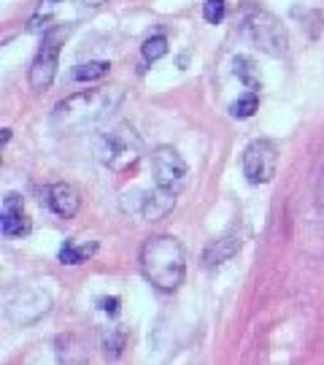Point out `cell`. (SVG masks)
<instances>
[{
  "instance_id": "cell-12",
  "label": "cell",
  "mask_w": 324,
  "mask_h": 365,
  "mask_svg": "<svg viewBox=\"0 0 324 365\" xmlns=\"http://www.w3.org/2000/svg\"><path fill=\"white\" fill-rule=\"evenodd\" d=\"M238 252H241V238L235 233H230V235H224V238H219V241H214V244L206 249L203 262H206L208 268H214V265H221V262L233 260Z\"/></svg>"
},
{
  "instance_id": "cell-14",
  "label": "cell",
  "mask_w": 324,
  "mask_h": 365,
  "mask_svg": "<svg viewBox=\"0 0 324 365\" xmlns=\"http://www.w3.org/2000/svg\"><path fill=\"white\" fill-rule=\"evenodd\" d=\"M233 66H235V76L241 78L244 84H246L249 90H262V76H259V68L254 66V60L251 57H235L233 60Z\"/></svg>"
},
{
  "instance_id": "cell-2",
  "label": "cell",
  "mask_w": 324,
  "mask_h": 365,
  "mask_svg": "<svg viewBox=\"0 0 324 365\" xmlns=\"http://www.w3.org/2000/svg\"><path fill=\"white\" fill-rule=\"evenodd\" d=\"M141 271L146 282H152L162 292H173L184 284L187 276V257L184 247L173 235H152L143 241Z\"/></svg>"
},
{
  "instance_id": "cell-17",
  "label": "cell",
  "mask_w": 324,
  "mask_h": 365,
  "mask_svg": "<svg viewBox=\"0 0 324 365\" xmlns=\"http://www.w3.org/2000/svg\"><path fill=\"white\" fill-rule=\"evenodd\" d=\"M257 106H259V98H257V92L251 90L249 95L238 98V101L230 106V114H233L235 119H249L254 111H257Z\"/></svg>"
},
{
  "instance_id": "cell-6",
  "label": "cell",
  "mask_w": 324,
  "mask_h": 365,
  "mask_svg": "<svg viewBox=\"0 0 324 365\" xmlns=\"http://www.w3.org/2000/svg\"><path fill=\"white\" fill-rule=\"evenodd\" d=\"M152 170H155V184L170 195H179L187 187V163L173 146H157L152 152Z\"/></svg>"
},
{
  "instance_id": "cell-22",
  "label": "cell",
  "mask_w": 324,
  "mask_h": 365,
  "mask_svg": "<svg viewBox=\"0 0 324 365\" xmlns=\"http://www.w3.org/2000/svg\"><path fill=\"white\" fill-rule=\"evenodd\" d=\"M316 203L324 209V168H322V173H319V182H316Z\"/></svg>"
},
{
  "instance_id": "cell-10",
  "label": "cell",
  "mask_w": 324,
  "mask_h": 365,
  "mask_svg": "<svg viewBox=\"0 0 324 365\" xmlns=\"http://www.w3.org/2000/svg\"><path fill=\"white\" fill-rule=\"evenodd\" d=\"M0 227H3V235L6 238H22V235L30 233V217L25 211V200L16 192H9L6 200H3V214H0Z\"/></svg>"
},
{
  "instance_id": "cell-21",
  "label": "cell",
  "mask_w": 324,
  "mask_h": 365,
  "mask_svg": "<svg viewBox=\"0 0 324 365\" xmlns=\"http://www.w3.org/2000/svg\"><path fill=\"white\" fill-rule=\"evenodd\" d=\"M98 303H100V309H103L105 314H117L119 312V298H100Z\"/></svg>"
},
{
  "instance_id": "cell-16",
  "label": "cell",
  "mask_w": 324,
  "mask_h": 365,
  "mask_svg": "<svg viewBox=\"0 0 324 365\" xmlns=\"http://www.w3.org/2000/svg\"><path fill=\"white\" fill-rule=\"evenodd\" d=\"M141 52L146 63H157L160 57L168 54V38H165V36H152V38H146L141 46Z\"/></svg>"
},
{
  "instance_id": "cell-5",
  "label": "cell",
  "mask_w": 324,
  "mask_h": 365,
  "mask_svg": "<svg viewBox=\"0 0 324 365\" xmlns=\"http://www.w3.org/2000/svg\"><path fill=\"white\" fill-rule=\"evenodd\" d=\"M244 33L249 36V41L259 46V52L271 54V57H284L289 38H286L284 25L268 11H251L244 19Z\"/></svg>"
},
{
  "instance_id": "cell-8",
  "label": "cell",
  "mask_w": 324,
  "mask_h": 365,
  "mask_svg": "<svg viewBox=\"0 0 324 365\" xmlns=\"http://www.w3.org/2000/svg\"><path fill=\"white\" fill-rule=\"evenodd\" d=\"M173 203H176V195H170L160 187L155 192H125L122 195L125 211H132L135 217H141L146 222H157L162 217H168L173 211Z\"/></svg>"
},
{
  "instance_id": "cell-7",
  "label": "cell",
  "mask_w": 324,
  "mask_h": 365,
  "mask_svg": "<svg viewBox=\"0 0 324 365\" xmlns=\"http://www.w3.org/2000/svg\"><path fill=\"white\" fill-rule=\"evenodd\" d=\"M278 170V146L268 138H257L244 152V176L249 184H268L273 182Z\"/></svg>"
},
{
  "instance_id": "cell-19",
  "label": "cell",
  "mask_w": 324,
  "mask_h": 365,
  "mask_svg": "<svg viewBox=\"0 0 324 365\" xmlns=\"http://www.w3.org/2000/svg\"><path fill=\"white\" fill-rule=\"evenodd\" d=\"M122 346H125V330H114V333L105 339V354L119 357V354H122Z\"/></svg>"
},
{
  "instance_id": "cell-4",
  "label": "cell",
  "mask_w": 324,
  "mask_h": 365,
  "mask_svg": "<svg viewBox=\"0 0 324 365\" xmlns=\"http://www.w3.org/2000/svg\"><path fill=\"white\" fill-rule=\"evenodd\" d=\"M68 33H70V25L52 27V30L43 33L41 49L36 54V60H33V66H30V90L33 92H46L52 87L57 63H60V46L68 38Z\"/></svg>"
},
{
  "instance_id": "cell-23",
  "label": "cell",
  "mask_w": 324,
  "mask_h": 365,
  "mask_svg": "<svg viewBox=\"0 0 324 365\" xmlns=\"http://www.w3.org/2000/svg\"><path fill=\"white\" fill-rule=\"evenodd\" d=\"M81 6H90V9H98V6H103L105 0H78Z\"/></svg>"
},
{
  "instance_id": "cell-18",
  "label": "cell",
  "mask_w": 324,
  "mask_h": 365,
  "mask_svg": "<svg viewBox=\"0 0 324 365\" xmlns=\"http://www.w3.org/2000/svg\"><path fill=\"white\" fill-rule=\"evenodd\" d=\"M224 14H227V0H206L203 3V16L211 25H219L224 19Z\"/></svg>"
},
{
  "instance_id": "cell-20",
  "label": "cell",
  "mask_w": 324,
  "mask_h": 365,
  "mask_svg": "<svg viewBox=\"0 0 324 365\" xmlns=\"http://www.w3.org/2000/svg\"><path fill=\"white\" fill-rule=\"evenodd\" d=\"M60 3H63V0H41V6L36 14H41V16H54V9H57Z\"/></svg>"
},
{
  "instance_id": "cell-15",
  "label": "cell",
  "mask_w": 324,
  "mask_h": 365,
  "mask_svg": "<svg viewBox=\"0 0 324 365\" xmlns=\"http://www.w3.org/2000/svg\"><path fill=\"white\" fill-rule=\"evenodd\" d=\"M108 71H111V63H108V60H90V63H84V66L73 68L70 76L76 78V81H95V78H103Z\"/></svg>"
},
{
  "instance_id": "cell-11",
  "label": "cell",
  "mask_w": 324,
  "mask_h": 365,
  "mask_svg": "<svg viewBox=\"0 0 324 365\" xmlns=\"http://www.w3.org/2000/svg\"><path fill=\"white\" fill-rule=\"evenodd\" d=\"M46 200H49V209H52L57 217H63V220L76 217L78 209H81V195H78V190L73 184H65V182L52 184Z\"/></svg>"
},
{
  "instance_id": "cell-9",
  "label": "cell",
  "mask_w": 324,
  "mask_h": 365,
  "mask_svg": "<svg viewBox=\"0 0 324 365\" xmlns=\"http://www.w3.org/2000/svg\"><path fill=\"white\" fill-rule=\"evenodd\" d=\"M49 295L46 292H41L36 287H25V289H14L11 295L6 298V312L11 317L14 322H19V325H30V322H36L38 317L49 312Z\"/></svg>"
},
{
  "instance_id": "cell-3",
  "label": "cell",
  "mask_w": 324,
  "mask_h": 365,
  "mask_svg": "<svg viewBox=\"0 0 324 365\" xmlns=\"http://www.w3.org/2000/svg\"><path fill=\"white\" fill-rule=\"evenodd\" d=\"M92 149H95V155H98V160L103 163L105 168L117 170V173L132 170L143 157L141 135L127 122H117L108 130L98 133L92 138Z\"/></svg>"
},
{
  "instance_id": "cell-13",
  "label": "cell",
  "mask_w": 324,
  "mask_h": 365,
  "mask_svg": "<svg viewBox=\"0 0 324 365\" xmlns=\"http://www.w3.org/2000/svg\"><path fill=\"white\" fill-rule=\"evenodd\" d=\"M95 252H98V241H90V244L65 241L63 249H60V262H63V265H78V262L90 260Z\"/></svg>"
},
{
  "instance_id": "cell-1",
  "label": "cell",
  "mask_w": 324,
  "mask_h": 365,
  "mask_svg": "<svg viewBox=\"0 0 324 365\" xmlns=\"http://www.w3.org/2000/svg\"><path fill=\"white\" fill-rule=\"evenodd\" d=\"M125 101L122 87H98V90L76 92L70 98H65L52 108V125L57 133H78L95 128L98 122L108 119Z\"/></svg>"
}]
</instances>
